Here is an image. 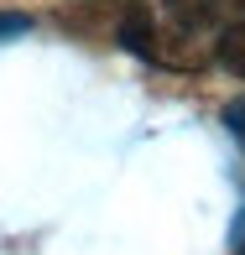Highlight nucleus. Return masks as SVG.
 I'll list each match as a JSON object with an SVG mask.
<instances>
[{
  "mask_svg": "<svg viewBox=\"0 0 245 255\" xmlns=\"http://www.w3.org/2000/svg\"><path fill=\"white\" fill-rule=\"evenodd\" d=\"M245 16V0H167V21L193 31H209V26H230V21Z\"/></svg>",
  "mask_w": 245,
  "mask_h": 255,
  "instance_id": "obj_1",
  "label": "nucleus"
},
{
  "mask_svg": "<svg viewBox=\"0 0 245 255\" xmlns=\"http://www.w3.org/2000/svg\"><path fill=\"white\" fill-rule=\"evenodd\" d=\"M219 63L235 78H245V21H230V31L219 37Z\"/></svg>",
  "mask_w": 245,
  "mask_h": 255,
  "instance_id": "obj_2",
  "label": "nucleus"
},
{
  "mask_svg": "<svg viewBox=\"0 0 245 255\" xmlns=\"http://www.w3.org/2000/svg\"><path fill=\"white\" fill-rule=\"evenodd\" d=\"M26 31H31V21H26V16H16V10H0V42L26 37Z\"/></svg>",
  "mask_w": 245,
  "mask_h": 255,
  "instance_id": "obj_3",
  "label": "nucleus"
},
{
  "mask_svg": "<svg viewBox=\"0 0 245 255\" xmlns=\"http://www.w3.org/2000/svg\"><path fill=\"white\" fill-rule=\"evenodd\" d=\"M225 125H230V135H235V141L245 146V99H235V104L225 110Z\"/></svg>",
  "mask_w": 245,
  "mask_h": 255,
  "instance_id": "obj_4",
  "label": "nucleus"
},
{
  "mask_svg": "<svg viewBox=\"0 0 245 255\" xmlns=\"http://www.w3.org/2000/svg\"><path fill=\"white\" fill-rule=\"evenodd\" d=\"M230 250H235V255H245V208H240L235 229H230Z\"/></svg>",
  "mask_w": 245,
  "mask_h": 255,
  "instance_id": "obj_5",
  "label": "nucleus"
}]
</instances>
